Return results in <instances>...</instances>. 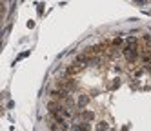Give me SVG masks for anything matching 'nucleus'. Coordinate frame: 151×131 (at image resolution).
I'll list each match as a JSON object with an SVG mask.
<instances>
[{
    "label": "nucleus",
    "instance_id": "nucleus-1",
    "mask_svg": "<svg viewBox=\"0 0 151 131\" xmlns=\"http://www.w3.org/2000/svg\"><path fill=\"white\" fill-rule=\"evenodd\" d=\"M57 87H62V89H68L69 93L78 89V82L77 76H69V75H62L60 78L57 80Z\"/></svg>",
    "mask_w": 151,
    "mask_h": 131
},
{
    "label": "nucleus",
    "instance_id": "nucleus-2",
    "mask_svg": "<svg viewBox=\"0 0 151 131\" xmlns=\"http://www.w3.org/2000/svg\"><path fill=\"white\" fill-rule=\"evenodd\" d=\"M91 129V124L88 120H80L78 124H73L71 126V131H89Z\"/></svg>",
    "mask_w": 151,
    "mask_h": 131
},
{
    "label": "nucleus",
    "instance_id": "nucleus-3",
    "mask_svg": "<svg viewBox=\"0 0 151 131\" xmlns=\"http://www.w3.org/2000/svg\"><path fill=\"white\" fill-rule=\"evenodd\" d=\"M89 102V96L88 95H80V98H78V102H77V109H84V106Z\"/></svg>",
    "mask_w": 151,
    "mask_h": 131
},
{
    "label": "nucleus",
    "instance_id": "nucleus-4",
    "mask_svg": "<svg viewBox=\"0 0 151 131\" xmlns=\"http://www.w3.org/2000/svg\"><path fill=\"white\" fill-rule=\"evenodd\" d=\"M95 127H96V131H106V129H109V124H107V122H104V120H100V122L96 124Z\"/></svg>",
    "mask_w": 151,
    "mask_h": 131
},
{
    "label": "nucleus",
    "instance_id": "nucleus-5",
    "mask_svg": "<svg viewBox=\"0 0 151 131\" xmlns=\"http://www.w3.org/2000/svg\"><path fill=\"white\" fill-rule=\"evenodd\" d=\"M111 44H113V46H116V48H122V46H124V38H122V37H115V38L111 40Z\"/></svg>",
    "mask_w": 151,
    "mask_h": 131
}]
</instances>
